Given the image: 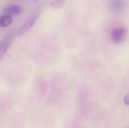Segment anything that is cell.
<instances>
[{"instance_id": "obj_4", "label": "cell", "mask_w": 129, "mask_h": 128, "mask_svg": "<svg viewBox=\"0 0 129 128\" xmlns=\"http://www.w3.org/2000/svg\"><path fill=\"white\" fill-rule=\"evenodd\" d=\"M125 6V0H110L109 8L113 14H120L123 11Z\"/></svg>"}, {"instance_id": "obj_7", "label": "cell", "mask_w": 129, "mask_h": 128, "mask_svg": "<svg viewBox=\"0 0 129 128\" xmlns=\"http://www.w3.org/2000/svg\"><path fill=\"white\" fill-rule=\"evenodd\" d=\"M66 0H52L51 2V7L54 9H60L64 5Z\"/></svg>"}, {"instance_id": "obj_2", "label": "cell", "mask_w": 129, "mask_h": 128, "mask_svg": "<svg viewBox=\"0 0 129 128\" xmlns=\"http://www.w3.org/2000/svg\"><path fill=\"white\" fill-rule=\"evenodd\" d=\"M14 38V32H9L0 42V63L5 56Z\"/></svg>"}, {"instance_id": "obj_3", "label": "cell", "mask_w": 129, "mask_h": 128, "mask_svg": "<svg viewBox=\"0 0 129 128\" xmlns=\"http://www.w3.org/2000/svg\"><path fill=\"white\" fill-rule=\"evenodd\" d=\"M127 29L124 27L114 28L111 32V38L115 44H121L125 38Z\"/></svg>"}, {"instance_id": "obj_1", "label": "cell", "mask_w": 129, "mask_h": 128, "mask_svg": "<svg viewBox=\"0 0 129 128\" xmlns=\"http://www.w3.org/2000/svg\"><path fill=\"white\" fill-rule=\"evenodd\" d=\"M40 12H41V9L39 8L34 13H33V14L28 18V20L20 26V28L17 30V35L18 37H21L22 35H23L26 32H28V30H29L33 26V25L35 24L36 21L37 20L40 14Z\"/></svg>"}, {"instance_id": "obj_8", "label": "cell", "mask_w": 129, "mask_h": 128, "mask_svg": "<svg viewBox=\"0 0 129 128\" xmlns=\"http://www.w3.org/2000/svg\"><path fill=\"white\" fill-rule=\"evenodd\" d=\"M123 101L124 103L127 106H129V94H127L125 95L124 98H123Z\"/></svg>"}, {"instance_id": "obj_5", "label": "cell", "mask_w": 129, "mask_h": 128, "mask_svg": "<svg viewBox=\"0 0 129 128\" xmlns=\"http://www.w3.org/2000/svg\"><path fill=\"white\" fill-rule=\"evenodd\" d=\"M24 11L23 8L20 5H10L8 6L5 10V13L10 15H16V14H20Z\"/></svg>"}, {"instance_id": "obj_6", "label": "cell", "mask_w": 129, "mask_h": 128, "mask_svg": "<svg viewBox=\"0 0 129 128\" xmlns=\"http://www.w3.org/2000/svg\"><path fill=\"white\" fill-rule=\"evenodd\" d=\"M13 22L12 17L10 14H3L0 17V27L5 28L9 26Z\"/></svg>"}, {"instance_id": "obj_9", "label": "cell", "mask_w": 129, "mask_h": 128, "mask_svg": "<svg viewBox=\"0 0 129 128\" xmlns=\"http://www.w3.org/2000/svg\"><path fill=\"white\" fill-rule=\"evenodd\" d=\"M128 128H129V127H128Z\"/></svg>"}]
</instances>
